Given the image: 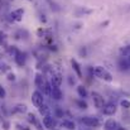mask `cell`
Segmentation results:
<instances>
[{"label": "cell", "mask_w": 130, "mask_h": 130, "mask_svg": "<svg viewBox=\"0 0 130 130\" xmlns=\"http://www.w3.org/2000/svg\"><path fill=\"white\" fill-rule=\"evenodd\" d=\"M93 75L97 77V78H101L104 81H107V82H111L112 81V76L111 73L102 66H96L93 68Z\"/></svg>", "instance_id": "1"}, {"label": "cell", "mask_w": 130, "mask_h": 130, "mask_svg": "<svg viewBox=\"0 0 130 130\" xmlns=\"http://www.w3.org/2000/svg\"><path fill=\"white\" fill-rule=\"evenodd\" d=\"M81 123L86 126H90V128H97L100 125V120L96 116H84L81 119Z\"/></svg>", "instance_id": "2"}, {"label": "cell", "mask_w": 130, "mask_h": 130, "mask_svg": "<svg viewBox=\"0 0 130 130\" xmlns=\"http://www.w3.org/2000/svg\"><path fill=\"white\" fill-rule=\"evenodd\" d=\"M91 96H92V101H93L95 107L102 109V107L105 106V100H104V96H102V95H100L99 92L93 91V92L91 93Z\"/></svg>", "instance_id": "3"}, {"label": "cell", "mask_w": 130, "mask_h": 130, "mask_svg": "<svg viewBox=\"0 0 130 130\" xmlns=\"http://www.w3.org/2000/svg\"><path fill=\"white\" fill-rule=\"evenodd\" d=\"M43 125H44V128H47V129L54 130L56 126H57V120L51 114L49 115H45V116H43Z\"/></svg>", "instance_id": "4"}, {"label": "cell", "mask_w": 130, "mask_h": 130, "mask_svg": "<svg viewBox=\"0 0 130 130\" xmlns=\"http://www.w3.org/2000/svg\"><path fill=\"white\" fill-rule=\"evenodd\" d=\"M32 102H33V105H34L36 107H39L41 105L44 104V97L39 90H37V91H34V92L32 93Z\"/></svg>", "instance_id": "5"}, {"label": "cell", "mask_w": 130, "mask_h": 130, "mask_svg": "<svg viewBox=\"0 0 130 130\" xmlns=\"http://www.w3.org/2000/svg\"><path fill=\"white\" fill-rule=\"evenodd\" d=\"M116 110H118V107H116V104L115 102H107L102 107V112L105 115H107V116H112L116 112Z\"/></svg>", "instance_id": "6"}, {"label": "cell", "mask_w": 130, "mask_h": 130, "mask_svg": "<svg viewBox=\"0 0 130 130\" xmlns=\"http://www.w3.org/2000/svg\"><path fill=\"white\" fill-rule=\"evenodd\" d=\"M51 84H52V82H51ZM51 97H52L53 100H56V101H59V100H62V97H63V93H62V91H61V88H59V86L52 85V91H51Z\"/></svg>", "instance_id": "7"}, {"label": "cell", "mask_w": 130, "mask_h": 130, "mask_svg": "<svg viewBox=\"0 0 130 130\" xmlns=\"http://www.w3.org/2000/svg\"><path fill=\"white\" fill-rule=\"evenodd\" d=\"M28 121L32 124V125H34V128H37V130H43V128H42V124H41V121L38 120V118L33 114V112H29L28 114Z\"/></svg>", "instance_id": "8"}, {"label": "cell", "mask_w": 130, "mask_h": 130, "mask_svg": "<svg viewBox=\"0 0 130 130\" xmlns=\"http://www.w3.org/2000/svg\"><path fill=\"white\" fill-rule=\"evenodd\" d=\"M104 128H105V130H118L120 126H119V124H118L116 120H114V119H109V120L105 121Z\"/></svg>", "instance_id": "9"}, {"label": "cell", "mask_w": 130, "mask_h": 130, "mask_svg": "<svg viewBox=\"0 0 130 130\" xmlns=\"http://www.w3.org/2000/svg\"><path fill=\"white\" fill-rule=\"evenodd\" d=\"M45 80H44V77L41 75V73H38L37 76H36V81H34V84H36V86L38 87V90L39 91H44V87H45Z\"/></svg>", "instance_id": "10"}, {"label": "cell", "mask_w": 130, "mask_h": 130, "mask_svg": "<svg viewBox=\"0 0 130 130\" xmlns=\"http://www.w3.org/2000/svg\"><path fill=\"white\" fill-rule=\"evenodd\" d=\"M62 81H63V77L59 72H53L52 75V85H56V86H61L62 85Z\"/></svg>", "instance_id": "11"}, {"label": "cell", "mask_w": 130, "mask_h": 130, "mask_svg": "<svg viewBox=\"0 0 130 130\" xmlns=\"http://www.w3.org/2000/svg\"><path fill=\"white\" fill-rule=\"evenodd\" d=\"M23 14H24V9H17V10H14V11L10 14V17H11L13 20L20 22L22 18H23Z\"/></svg>", "instance_id": "12"}, {"label": "cell", "mask_w": 130, "mask_h": 130, "mask_svg": "<svg viewBox=\"0 0 130 130\" xmlns=\"http://www.w3.org/2000/svg\"><path fill=\"white\" fill-rule=\"evenodd\" d=\"M71 64H72V68H73V71L76 72L77 77H78V78H82V71H81V67H80L78 62H77L76 59H72V61H71Z\"/></svg>", "instance_id": "13"}, {"label": "cell", "mask_w": 130, "mask_h": 130, "mask_svg": "<svg viewBox=\"0 0 130 130\" xmlns=\"http://www.w3.org/2000/svg\"><path fill=\"white\" fill-rule=\"evenodd\" d=\"M13 111L17 112V114H25V112L28 111V107H27L25 104H17V105L14 106Z\"/></svg>", "instance_id": "14"}, {"label": "cell", "mask_w": 130, "mask_h": 130, "mask_svg": "<svg viewBox=\"0 0 130 130\" xmlns=\"http://www.w3.org/2000/svg\"><path fill=\"white\" fill-rule=\"evenodd\" d=\"M61 126H62V128H66V129H68V130L76 129V124H75L72 120H63V121L61 123Z\"/></svg>", "instance_id": "15"}, {"label": "cell", "mask_w": 130, "mask_h": 130, "mask_svg": "<svg viewBox=\"0 0 130 130\" xmlns=\"http://www.w3.org/2000/svg\"><path fill=\"white\" fill-rule=\"evenodd\" d=\"M77 93H78V96H80L81 99H86L87 96H88L87 88L84 86V85H78V86H77Z\"/></svg>", "instance_id": "16"}, {"label": "cell", "mask_w": 130, "mask_h": 130, "mask_svg": "<svg viewBox=\"0 0 130 130\" xmlns=\"http://www.w3.org/2000/svg\"><path fill=\"white\" fill-rule=\"evenodd\" d=\"M38 110H39V114H41L42 116H45V115H49V114H51V107H49L48 105H45V104L41 105V106L38 107Z\"/></svg>", "instance_id": "17"}, {"label": "cell", "mask_w": 130, "mask_h": 130, "mask_svg": "<svg viewBox=\"0 0 130 130\" xmlns=\"http://www.w3.org/2000/svg\"><path fill=\"white\" fill-rule=\"evenodd\" d=\"M14 59H15V62L19 64V66H23L24 64V62H25V58H24V54L23 53H20L19 51H18V53L15 54V57H14Z\"/></svg>", "instance_id": "18"}, {"label": "cell", "mask_w": 130, "mask_h": 130, "mask_svg": "<svg viewBox=\"0 0 130 130\" xmlns=\"http://www.w3.org/2000/svg\"><path fill=\"white\" fill-rule=\"evenodd\" d=\"M92 13V9H87V8H80L76 10V15L77 17H82V15H88Z\"/></svg>", "instance_id": "19"}, {"label": "cell", "mask_w": 130, "mask_h": 130, "mask_svg": "<svg viewBox=\"0 0 130 130\" xmlns=\"http://www.w3.org/2000/svg\"><path fill=\"white\" fill-rule=\"evenodd\" d=\"M120 53H121V58H129L130 57V45H126V47L121 48Z\"/></svg>", "instance_id": "20"}, {"label": "cell", "mask_w": 130, "mask_h": 130, "mask_svg": "<svg viewBox=\"0 0 130 130\" xmlns=\"http://www.w3.org/2000/svg\"><path fill=\"white\" fill-rule=\"evenodd\" d=\"M53 112H54V118H63V115H64L63 110H62L59 106H56V107L53 109Z\"/></svg>", "instance_id": "21"}, {"label": "cell", "mask_w": 130, "mask_h": 130, "mask_svg": "<svg viewBox=\"0 0 130 130\" xmlns=\"http://www.w3.org/2000/svg\"><path fill=\"white\" fill-rule=\"evenodd\" d=\"M76 104H77V106H78L80 109H84V110L88 107V105H87V102L85 101V99H82V100H77Z\"/></svg>", "instance_id": "22"}, {"label": "cell", "mask_w": 130, "mask_h": 130, "mask_svg": "<svg viewBox=\"0 0 130 130\" xmlns=\"http://www.w3.org/2000/svg\"><path fill=\"white\" fill-rule=\"evenodd\" d=\"M120 105H121V107L123 109H130V101L129 100H125V99H123L121 101H120Z\"/></svg>", "instance_id": "23"}, {"label": "cell", "mask_w": 130, "mask_h": 130, "mask_svg": "<svg viewBox=\"0 0 130 130\" xmlns=\"http://www.w3.org/2000/svg\"><path fill=\"white\" fill-rule=\"evenodd\" d=\"M5 95H6V92H5L4 87L0 86V99H4V97H5Z\"/></svg>", "instance_id": "24"}, {"label": "cell", "mask_w": 130, "mask_h": 130, "mask_svg": "<svg viewBox=\"0 0 130 130\" xmlns=\"http://www.w3.org/2000/svg\"><path fill=\"white\" fill-rule=\"evenodd\" d=\"M3 126H4V130H9L10 123H9V121H3Z\"/></svg>", "instance_id": "25"}, {"label": "cell", "mask_w": 130, "mask_h": 130, "mask_svg": "<svg viewBox=\"0 0 130 130\" xmlns=\"http://www.w3.org/2000/svg\"><path fill=\"white\" fill-rule=\"evenodd\" d=\"M8 80L9 81H15V75L14 73H9L8 75Z\"/></svg>", "instance_id": "26"}, {"label": "cell", "mask_w": 130, "mask_h": 130, "mask_svg": "<svg viewBox=\"0 0 130 130\" xmlns=\"http://www.w3.org/2000/svg\"><path fill=\"white\" fill-rule=\"evenodd\" d=\"M17 128H18V130H29L28 128H25V126H22L20 124H17Z\"/></svg>", "instance_id": "27"}, {"label": "cell", "mask_w": 130, "mask_h": 130, "mask_svg": "<svg viewBox=\"0 0 130 130\" xmlns=\"http://www.w3.org/2000/svg\"><path fill=\"white\" fill-rule=\"evenodd\" d=\"M80 53H81V54H84V56H86V49H85V48H84V49H81V51H80Z\"/></svg>", "instance_id": "28"}, {"label": "cell", "mask_w": 130, "mask_h": 130, "mask_svg": "<svg viewBox=\"0 0 130 130\" xmlns=\"http://www.w3.org/2000/svg\"><path fill=\"white\" fill-rule=\"evenodd\" d=\"M109 23H110V22H109V20H106V22H104V23L101 24V27H105V25H107Z\"/></svg>", "instance_id": "29"}, {"label": "cell", "mask_w": 130, "mask_h": 130, "mask_svg": "<svg viewBox=\"0 0 130 130\" xmlns=\"http://www.w3.org/2000/svg\"><path fill=\"white\" fill-rule=\"evenodd\" d=\"M118 130H128V129H126V128H119Z\"/></svg>", "instance_id": "30"}, {"label": "cell", "mask_w": 130, "mask_h": 130, "mask_svg": "<svg viewBox=\"0 0 130 130\" xmlns=\"http://www.w3.org/2000/svg\"><path fill=\"white\" fill-rule=\"evenodd\" d=\"M126 59H128V61H129V62H130V57H129V58H126Z\"/></svg>", "instance_id": "31"}]
</instances>
